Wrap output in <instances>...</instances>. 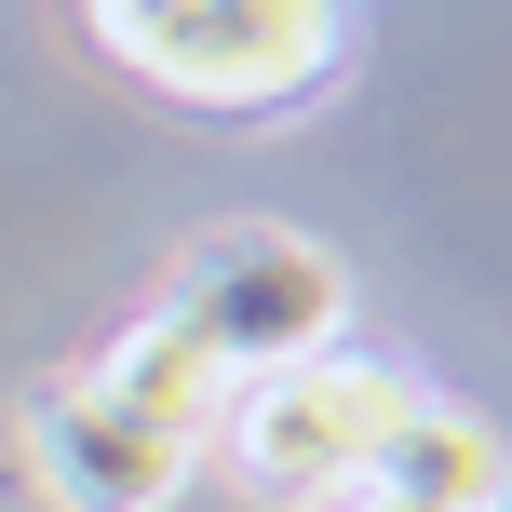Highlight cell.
Here are the masks:
<instances>
[{"label":"cell","instance_id":"obj_2","mask_svg":"<svg viewBox=\"0 0 512 512\" xmlns=\"http://www.w3.org/2000/svg\"><path fill=\"white\" fill-rule=\"evenodd\" d=\"M405 405H418V378H391V364H364V351H310V364L243 378L230 405H216V432H230V472L270 512H310V499L364 486V459L391 445Z\"/></svg>","mask_w":512,"mask_h":512},{"label":"cell","instance_id":"obj_6","mask_svg":"<svg viewBox=\"0 0 512 512\" xmlns=\"http://www.w3.org/2000/svg\"><path fill=\"white\" fill-rule=\"evenodd\" d=\"M364 499H405V512H499V445H486V418L405 405L391 445L364 459Z\"/></svg>","mask_w":512,"mask_h":512},{"label":"cell","instance_id":"obj_5","mask_svg":"<svg viewBox=\"0 0 512 512\" xmlns=\"http://www.w3.org/2000/svg\"><path fill=\"white\" fill-rule=\"evenodd\" d=\"M81 378H95L108 405H135V418H162V432H189V445L216 432V405H230V364H216L203 337L176 324V310H149V324H122V337H108L95 364H81Z\"/></svg>","mask_w":512,"mask_h":512},{"label":"cell","instance_id":"obj_7","mask_svg":"<svg viewBox=\"0 0 512 512\" xmlns=\"http://www.w3.org/2000/svg\"><path fill=\"white\" fill-rule=\"evenodd\" d=\"M351 512H405V499H351Z\"/></svg>","mask_w":512,"mask_h":512},{"label":"cell","instance_id":"obj_1","mask_svg":"<svg viewBox=\"0 0 512 512\" xmlns=\"http://www.w3.org/2000/svg\"><path fill=\"white\" fill-rule=\"evenodd\" d=\"M81 14H95V41L135 81L216 108V122L310 95L337 54V0H81Z\"/></svg>","mask_w":512,"mask_h":512},{"label":"cell","instance_id":"obj_4","mask_svg":"<svg viewBox=\"0 0 512 512\" xmlns=\"http://www.w3.org/2000/svg\"><path fill=\"white\" fill-rule=\"evenodd\" d=\"M189 459H203L189 432L108 405L95 378H41V391H27V472H41L54 512H162L189 486Z\"/></svg>","mask_w":512,"mask_h":512},{"label":"cell","instance_id":"obj_3","mask_svg":"<svg viewBox=\"0 0 512 512\" xmlns=\"http://www.w3.org/2000/svg\"><path fill=\"white\" fill-rule=\"evenodd\" d=\"M162 310H176V324L230 364V391H243V378H270V364L337 351V324H351V270H337L324 243H297V230H216L176 283H162Z\"/></svg>","mask_w":512,"mask_h":512}]
</instances>
